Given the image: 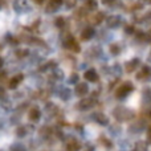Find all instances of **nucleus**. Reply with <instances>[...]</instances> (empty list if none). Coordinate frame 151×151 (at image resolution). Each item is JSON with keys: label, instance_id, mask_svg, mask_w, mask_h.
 <instances>
[{"label": "nucleus", "instance_id": "6e6552de", "mask_svg": "<svg viewBox=\"0 0 151 151\" xmlns=\"http://www.w3.org/2000/svg\"><path fill=\"white\" fill-rule=\"evenodd\" d=\"M40 118V110L37 107H33V109L29 110V119L31 121H37Z\"/></svg>", "mask_w": 151, "mask_h": 151}, {"label": "nucleus", "instance_id": "9b49d317", "mask_svg": "<svg viewBox=\"0 0 151 151\" xmlns=\"http://www.w3.org/2000/svg\"><path fill=\"white\" fill-rule=\"evenodd\" d=\"M80 149V146H78V143H76V142H73V145H69L68 146V150H70V151H76V150H78Z\"/></svg>", "mask_w": 151, "mask_h": 151}, {"label": "nucleus", "instance_id": "1a4fd4ad", "mask_svg": "<svg viewBox=\"0 0 151 151\" xmlns=\"http://www.w3.org/2000/svg\"><path fill=\"white\" fill-rule=\"evenodd\" d=\"M76 93L78 94V96H83V94L88 93V85L86 83H80V85H77V88H76Z\"/></svg>", "mask_w": 151, "mask_h": 151}, {"label": "nucleus", "instance_id": "2eb2a0df", "mask_svg": "<svg viewBox=\"0 0 151 151\" xmlns=\"http://www.w3.org/2000/svg\"><path fill=\"white\" fill-rule=\"evenodd\" d=\"M35 3H37V4H41V3H44V0H33Z\"/></svg>", "mask_w": 151, "mask_h": 151}, {"label": "nucleus", "instance_id": "7ed1b4c3", "mask_svg": "<svg viewBox=\"0 0 151 151\" xmlns=\"http://www.w3.org/2000/svg\"><path fill=\"white\" fill-rule=\"evenodd\" d=\"M83 77H85V80L90 81V82H94V81L98 80V74H97L96 70H93V69H90V70H88L85 74H83Z\"/></svg>", "mask_w": 151, "mask_h": 151}, {"label": "nucleus", "instance_id": "4468645a", "mask_svg": "<svg viewBox=\"0 0 151 151\" xmlns=\"http://www.w3.org/2000/svg\"><path fill=\"white\" fill-rule=\"evenodd\" d=\"M104 1V4H110V3H113L114 0H102Z\"/></svg>", "mask_w": 151, "mask_h": 151}, {"label": "nucleus", "instance_id": "f03ea898", "mask_svg": "<svg viewBox=\"0 0 151 151\" xmlns=\"http://www.w3.org/2000/svg\"><path fill=\"white\" fill-rule=\"evenodd\" d=\"M23 78H24L23 74H17V76H15V77H12V78H11V81H9V83H8V88H9V89H15L16 86H17L21 81H23Z\"/></svg>", "mask_w": 151, "mask_h": 151}, {"label": "nucleus", "instance_id": "f8f14e48", "mask_svg": "<svg viewBox=\"0 0 151 151\" xmlns=\"http://www.w3.org/2000/svg\"><path fill=\"white\" fill-rule=\"evenodd\" d=\"M56 24H57L58 27L64 25V19H63V17H58V19H57V21H56Z\"/></svg>", "mask_w": 151, "mask_h": 151}, {"label": "nucleus", "instance_id": "423d86ee", "mask_svg": "<svg viewBox=\"0 0 151 151\" xmlns=\"http://www.w3.org/2000/svg\"><path fill=\"white\" fill-rule=\"evenodd\" d=\"M93 35H94L93 28H85L82 31V33H81V39L86 41V40H90L91 37H93Z\"/></svg>", "mask_w": 151, "mask_h": 151}, {"label": "nucleus", "instance_id": "9d476101", "mask_svg": "<svg viewBox=\"0 0 151 151\" xmlns=\"http://www.w3.org/2000/svg\"><path fill=\"white\" fill-rule=\"evenodd\" d=\"M66 47H68L69 49H73L74 52H78V50H80V47H78V44L74 41L73 37H72V39H69V42L66 44Z\"/></svg>", "mask_w": 151, "mask_h": 151}, {"label": "nucleus", "instance_id": "dca6fc26", "mask_svg": "<svg viewBox=\"0 0 151 151\" xmlns=\"http://www.w3.org/2000/svg\"><path fill=\"white\" fill-rule=\"evenodd\" d=\"M1 64H3V63H1V58H0V66H1Z\"/></svg>", "mask_w": 151, "mask_h": 151}, {"label": "nucleus", "instance_id": "39448f33", "mask_svg": "<svg viewBox=\"0 0 151 151\" xmlns=\"http://www.w3.org/2000/svg\"><path fill=\"white\" fill-rule=\"evenodd\" d=\"M63 4V0H49V4H48V11H56L61 7Z\"/></svg>", "mask_w": 151, "mask_h": 151}, {"label": "nucleus", "instance_id": "f257e3e1", "mask_svg": "<svg viewBox=\"0 0 151 151\" xmlns=\"http://www.w3.org/2000/svg\"><path fill=\"white\" fill-rule=\"evenodd\" d=\"M133 89H134V86L131 85L130 82H125L121 88H118L115 96H117V98H123V97H126L130 91H133Z\"/></svg>", "mask_w": 151, "mask_h": 151}, {"label": "nucleus", "instance_id": "0eeeda50", "mask_svg": "<svg viewBox=\"0 0 151 151\" xmlns=\"http://www.w3.org/2000/svg\"><path fill=\"white\" fill-rule=\"evenodd\" d=\"M150 76H151V69L149 66H145L141 73L137 74V78H138V80H145V78H149Z\"/></svg>", "mask_w": 151, "mask_h": 151}, {"label": "nucleus", "instance_id": "ddd939ff", "mask_svg": "<svg viewBox=\"0 0 151 151\" xmlns=\"http://www.w3.org/2000/svg\"><path fill=\"white\" fill-rule=\"evenodd\" d=\"M147 141L151 143V126H150V129H149V131H147Z\"/></svg>", "mask_w": 151, "mask_h": 151}, {"label": "nucleus", "instance_id": "20e7f679", "mask_svg": "<svg viewBox=\"0 0 151 151\" xmlns=\"http://www.w3.org/2000/svg\"><path fill=\"white\" fill-rule=\"evenodd\" d=\"M138 65H139V60H138V58H135V60H131L130 63L126 64V72H127V73H131V72L135 70Z\"/></svg>", "mask_w": 151, "mask_h": 151}]
</instances>
